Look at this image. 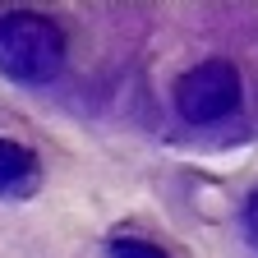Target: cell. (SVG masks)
Returning <instances> with one entry per match:
<instances>
[{
  "label": "cell",
  "instance_id": "obj_4",
  "mask_svg": "<svg viewBox=\"0 0 258 258\" xmlns=\"http://www.w3.org/2000/svg\"><path fill=\"white\" fill-rule=\"evenodd\" d=\"M111 258H166L157 244H148V240H111Z\"/></svg>",
  "mask_w": 258,
  "mask_h": 258
},
{
  "label": "cell",
  "instance_id": "obj_2",
  "mask_svg": "<svg viewBox=\"0 0 258 258\" xmlns=\"http://www.w3.org/2000/svg\"><path fill=\"white\" fill-rule=\"evenodd\" d=\"M240 106V74L226 60H203L199 70H189L175 83V111L189 124H212L226 120Z\"/></svg>",
  "mask_w": 258,
  "mask_h": 258
},
{
  "label": "cell",
  "instance_id": "obj_5",
  "mask_svg": "<svg viewBox=\"0 0 258 258\" xmlns=\"http://www.w3.org/2000/svg\"><path fill=\"white\" fill-rule=\"evenodd\" d=\"M240 221H244V240L258 249V189L244 199V212H240Z\"/></svg>",
  "mask_w": 258,
  "mask_h": 258
},
{
  "label": "cell",
  "instance_id": "obj_1",
  "mask_svg": "<svg viewBox=\"0 0 258 258\" xmlns=\"http://www.w3.org/2000/svg\"><path fill=\"white\" fill-rule=\"evenodd\" d=\"M64 70V32L32 10L0 14V74L14 83H51Z\"/></svg>",
  "mask_w": 258,
  "mask_h": 258
},
{
  "label": "cell",
  "instance_id": "obj_3",
  "mask_svg": "<svg viewBox=\"0 0 258 258\" xmlns=\"http://www.w3.org/2000/svg\"><path fill=\"white\" fill-rule=\"evenodd\" d=\"M32 189H37V157L14 139H0V199H28Z\"/></svg>",
  "mask_w": 258,
  "mask_h": 258
}]
</instances>
